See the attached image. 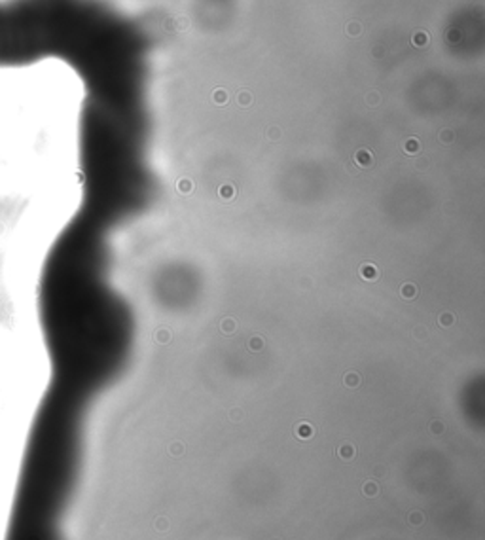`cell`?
I'll use <instances>...</instances> for the list:
<instances>
[{
    "instance_id": "1",
    "label": "cell",
    "mask_w": 485,
    "mask_h": 540,
    "mask_svg": "<svg viewBox=\"0 0 485 540\" xmlns=\"http://www.w3.org/2000/svg\"><path fill=\"white\" fill-rule=\"evenodd\" d=\"M410 521H411V525H421V521H423V514H419V512H411Z\"/></svg>"
},
{
    "instance_id": "2",
    "label": "cell",
    "mask_w": 485,
    "mask_h": 540,
    "mask_svg": "<svg viewBox=\"0 0 485 540\" xmlns=\"http://www.w3.org/2000/svg\"><path fill=\"white\" fill-rule=\"evenodd\" d=\"M364 493H366L368 497H374V495L377 493V487H376V484H366V486H364Z\"/></svg>"
},
{
    "instance_id": "3",
    "label": "cell",
    "mask_w": 485,
    "mask_h": 540,
    "mask_svg": "<svg viewBox=\"0 0 485 540\" xmlns=\"http://www.w3.org/2000/svg\"><path fill=\"white\" fill-rule=\"evenodd\" d=\"M298 434H300V436H305V438L311 436V427H309V425H302V427L298 429Z\"/></svg>"
},
{
    "instance_id": "4",
    "label": "cell",
    "mask_w": 485,
    "mask_h": 540,
    "mask_svg": "<svg viewBox=\"0 0 485 540\" xmlns=\"http://www.w3.org/2000/svg\"><path fill=\"white\" fill-rule=\"evenodd\" d=\"M167 527H169V521H167V519L160 518V519H158V521H156V529L165 531V529H167Z\"/></svg>"
},
{
    "instance_id": "5",
    "label": "cell",
    "mask_w": 485,
    "mask_h": 540,
    "mask_svg": "<svg viewBox=\"0 0 485 540\" xmlns=\"http://www.w3.org/2000/svg\"><path fill=\"white\" fill-rule=\"evenodd\" d=\"M341 455H343V457H353V447H343Z\"/></svg>"
}]
</instances>
